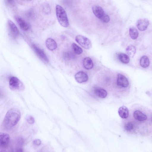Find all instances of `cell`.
Returning a JSON list of instances; mask_svg holds the SVG:
<instances>
[{"instance_id": "obj_1", "label": "cell", "mask_w": 152, "mask_h": 152, "mask_svg": "<svg viewBox=\"0 0 152 152\" xmlns=\"http://www.w3.org/2000/svg\"><path fill=\"white\" fill-rule=\"evenodd\" d=\"M21 113L16 108L10 109L6 113L2 122V126L5 129L9 130L15 126L20 120Z\"/></svg>"}, {"instance_id": "obj_2", "label": "cell", "mask_w": 152, "mask_h": 152, "mask_svg": "<svg viewBox=\"0 0 152 152\" xmlns=\"http://www.w3.org/2000/svg\"><path fill=\"white\" fill-rule=\"evenodd\" d=\"M57 18L60 24L64 27H68L69 25L66 11L61 6L57 5L56 7Z\"/></svg>"}, {"instance_id": "obj_3", "label": "cell", "mask_w": 152, "mask_h": 152, "mask_svg": "<svg viewBox=\"0 0 152 152\" xmlns=\"http://www.w3.org/2000/svg\"><path fill=\"white\" fill-rule=\"evenodd\" d=\"M9 86L10 89L13 91H21L25 88V86L22 81L18 77L14 76L10 78Z\"/></svg>"}, {"instance_id": "obj_4", "label": "cell", "mask_w": 152, "mask_h": 152, "mask_svg": "<svg viewBox=\"0 0 152 152\" xmlns=\"http://www.w3.org/2000/svg\"><path fill=\"white\" fill-rule=\"evenodd\" d=\"M75 39L77 43L86 49H90L92 47V45L91 40L86 37L78 35L76 36Z\"/></svg>"}, {"instance_id": "obj_5", "label": "cell", "mask_w": 152, "mask_h": 152, "mask_svg": "<svg viewBox=\"0 0 152 152\" xmlns=\"http://www.w3.org/2000/svg\"><path fill=\"white\" fill-rule=\"evenodd\" d=\"M8 26L10 36L13 38H16L19 34V31L16 26L11 20H9Z\"/></svg>"}, {"instance_id": "obj_6", "label": "cell", "mask_w": 152, "mask_h": 152, "mask_svg": "<svg viewBox=\"0 0 152 152\" xmlns=\"http://www.w3.org/2000/svg\"><path fill=\"white\" fill-rule=\"evenodd\" d=\"M149 24V21L147 19L143 18L139 19L137 20L136 25L139 30L143 31L147 29Z\"/></svg>"}, {"instance_id": "obj_7", "label": "cell", "mask_w": 152, "mask_h": 152, "mask_svg": "<svg viewBox=\"0 0 152 152\" xmlns=\"http://www.w3.org/2000/svg\"><path fill=\"white\" fill-rule=\"evenodd\" d=\"M92 10L95 16L100 20L106 14L103 8L98 5L94 6Z\"/></svg>"}, {"instance_id": "obj_8", "label": "cell", "mask_w": 152, "mask_h": 152, "mask_svg": "<svg viewBox=\"0 0 152 152\" xmlns=\"http://www.w3.org/2000/svg\"><path fill=\"white\" fill-rule=\"evenodd\" d=\"M32 47L34 52L39 58L46 62L48 61V59L43 50L34 44H33Z\"/></svg>"}, {"instance_id": "obj_9", "label": "cell", "mask_w": 152, "mask_h": 152, "mask_svg": "<svg viewBox=\"0 0 152 152\" xmlns=\"http://www.w3.org/2000/svg\"><path fill=\"white\" fill-rule=\"evenodd\" d=\"M10 140V136L8 134L0 132V148L7 146L9 143Z\"/></svg>"}, {"instance_id": "obj_10", "label": "cell", "mask_w": 152, "mask_h": 152, "mask_svg": "<svg viewBox=\"0 0 152 152\" xmlns=\"http://www.w3.org/2000/svg\"><path fill=\"white\" fill-rule=\"evenodd\" d=\"M75 78L77 82L79 83L86 82L88 80L87 75L83 71H80L76 74Z\"/></svg>"}, {"instance_id": "obj_11", "label": "cell", "mask_w": 152, "mask_h": 152, "mask_svg": "<svg viewBox=\"0 0 152 152\" xmlns=\"http://www.w3.org/2000/svg\"><path fill=\"white\" fill-rule=\"evenodd\" d=\"M129 83L127 79L123 75L119 74L118 75L117 85L118 86L124 88L127 87Z\"/></svg>"}, {"instance_id": "obj_12", "label": "cell", "mask_w": 152, "mask_h": 152, "mask_svg": "<svg viewBox=\"0 0 152 152\" xmlns=\"http://www.w3.org/2000/svg\"><path fill=\"white\" fill-rule=\"evenodd\" d=\"M15 19L20 27L23 30L26 31L29 29L28 24L24 19L19 17H16Z\"/></svg>"}, {"instance_id": "obj_13", "label": "cell", "mask_w": 152, "mask_h": 152, "mask_svg": "<svg viewBox=\"0 0 152 152\" xmlns=\"http://www.w3.org/2000/svg\"><path fill=\"white\" fill-rule=\"evenodd\" d=\"M45 44L47 48L50 50H53L57 47L56 42L52 38L47 39L46 40Z\"/></svg>"}, {"instance_id": "obj_14", "label": "cell", "mask_w": 152, "mask_h": 152, "mask_svg": "<svg viewBox=\"0 0 152 152\" xmlns=\"http://www.w3.org/2000/svg\"><path fill=\"white\" fill-rule=\"evenodd\" d=\"M118 112L119 115L122 118H126L129 116V110L125 106L123 105L118 109Z\"/></svg>"}, {"instance_id": "obj_15", "label": "cell", "mask_w": 152, "mask_h": 152, "mask_svg": "<svg viewBox=\"0 0 152 152\" xmlns=\"http://www.w3.org/2000/svg\"><path fill=\"white\" fill-rule=\"evenodd\" d=\"M133 116L135 119L139 121H143L147 119L146 115L138 110H137L134 112Z\"/></svg>"}, {"instance_id": "obj_16", "label": "cell", "mask_w": 152, "mask_h": 152, "mask_svg": "<svg viewBox=\"0 0 152 152\" xmlns=\"http://www.w3.org/2000/svg\"><path fill=\"white\" fill-rule=\"evenodd\" d=\"M83 63L84 67L86 69H90L93 67V63L90 58H85L83 60Z\"/></svg>"}, {"instance_id": "obj_17", "label": "cell", "mask_w": 152, "mask_h": 152, "mask_svg": "<svg viewBox=\"0 0 152 152\" xmlns=\"http://www.w3.org/2000/svg\"><path fill=\"white\" fill-rule=\"evenodd\" d=\"M96 94L99 97L104 98L107 95V92L104 89L102 88H97L95 90Z\"/></svg>"}, {"instance_id": "obj_18", "label": "cell", "mask_w": 152, "mask_h": 152, "mask_svg": "<svg viewBox=\"0 0 152 152\" xmlns=\"http://www.w3.org/2000/svg\"><path fill=\"white\" fill-rule=\"evenodd\" d=\"M126 52L129 56L132 57L134 56L136 53V48L132 45H129L126 48Z\"/></svg>"}, {"instance_id": "obj_19", "label": "cell", "mask_w": 152, "mask_h": 152, "mask_svg": "<svg viewBox=\"0 0 152 152\" xmlns=\"http://www.w3.org/2000/svg\"><path fill=\"white\" fill-rule=\"evenodd\" d=\"M140 64L143 68L148 67L149 65V61L148 58L145 56L142 57L140 61Z\"/></svg>"}, {"instance_id": "obj_20", "label": "cell", "mask_w": 152, "mask_h": 152, "mask_svg": "<svg viewBox=\"0 0 152 152\" xmlns=\"http://www.w3.org/2000/svg\"><path fill=\"white\" fill-rule=\"evenodd\" d=\"M118 57L120 61L123 63L127 64L129 61V56L125 53H120L118 54Z\"/></svg>"}, {"instance_id": "obj_21", "label": "cell", "mask_w": 152, "mask_h": 152, "mask_svg": "<svg viewBox=\"0 0 152 152\" xmlns=\"http://www.w3.org/2000/svg\"><path fill=\"white\" fill-rule=\"evenodd\" d=\"M129 34L130 37L133 39H136L138 36V32L134 27H132L129 29Z\"/></svg>"}, {"instance_id": "obj_22", "label": "cell", "mask_w": 152, "mask_h": 152, "mask_svg": "<svg viewBox=\"0 0 152 152\" xmlns=\"http://www.w3.org/2000/svg\"><path fill=\"white\" fill-rule=\"evenodd\" d=\"M72 47L75 52L77 54H80L83 52L82 49L75 43H73Z\"/></svg>"}, {"instance_id": "obj_23", "label": "cell", "mask_w": 152, "mask_h": 152, "mask_svg": "<svg viewBox=\"0 0 152 152\" xmlns=\"http://www.w3.org/2000/svg\"><path fill=\"white\" fill-rule=\"evenodd\" d=\"M134 128V124L131 122L127 123L125 126V129L128 131H130L133 129Z\"/></svg>"}, {"instance_id": "obj_24", "label": "cell", "mask_w": 152, "mask_h": 152, "mask_svg": "<svg viewBox=\"0 0 152 152\" xmlns=\"http://www.w3.org/2000/svg\"><path fill=\"white\" fill-rule=\"evenodd\" d=\"M74 56L71 53L65 52L63 54L64 58L67 60H70L74 57Z\"/></svg>"}, {"instance_id": "obj_25", "label": "cell", "mask_w": 152, "mask_h": 152, "mask_svg": "<svg viewBox=\"0 0 152 152\" xmlns=\"http://www.w3.org/2000/svg\"><path fill=\"white\" fill-rule=\"evenodd\" d=\"M5 2L7 5L10 7H14L15 5L14 0H5Z\"/></svg>"}, {"instance_id": "obj_26", "label": "cell", "mask_w": 152, "mask_h": 152, "mask_svg": "<svg viewBox=\"0 0 152 152\" xmlns=\"http://www.w3.org/2000/svg\"><path fill=\"white\" fill-rule=\"evenodd\" d=\"M100 20L104 23H107L108 22L110 21V18L108 15L105 14Z\"/></svg>"}, {"instance_id": "obj_27", "label": "cell", "mask_w": 152, "mask_h": 152, "mask_svg": "<svg viewBox=\"0 0 152 152\" xmlns=\"http://www.w3.org/2000/svg\"><path fill=\"white\" fill-rule=\"evenodd\" d=\"M26 121L29 124H33L34 122V117L31 116L29 115L26 118Z\"/></svg>"}, {"instance_id": "obj_28", "label": "cell", "mask_w": 152, "mask_h": 152, "mask_svg": "<svg viewBox=\"0 0 152 152\" xmlns=\"http://www.w3.org/2000/svg\"><path fill=\"white\" fill-rule=\"evenodd\" d=\"M41 143V141L39 139H36L33 141V143L36 145H39Z\"/></svg>"}, {"instance_id": "obj_29", "label": "cell", "mask_w": 152, "mask_h": 152, "mask_svg": "<svg viewBox=\"0 0 152 152\" xmlns=\"http://www.w3.org/2000/svg\"><path fill=\"white\" fill-rule=\"evenodd\" d=\"M24 142L22 138H20L18 140V143L20 144V145H22Z\"/></svg>"}, {"instance_id": "obj_30", "label": "cell", "mask_w": 152, "mask_h": 152, "mask_svg": "<svg viewBox=\"0 0 152 152\" xmlns=\"http://www.w3.org/2000/svg\"><path fill=\"white\" fill-rule=\"evenodd\" d=\"M23 150L21 148H18L16 149V151L18 152H22Z\"/></svg>"}, {"instance_id": "obj_31", "label": "cell", "mask_w": 152, "mask_h": 152, "mask_svg": "<svg viewBox=\"0 0 152 152\" xmlns=\"http://www.w3.org/2000/svg\"></svg>"}]
</instances>
